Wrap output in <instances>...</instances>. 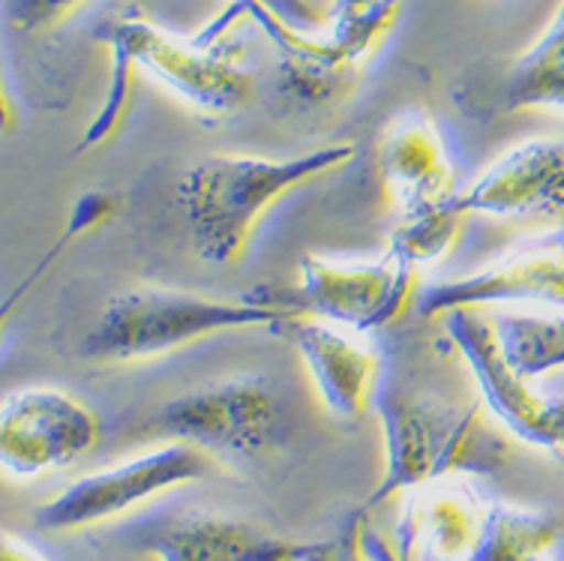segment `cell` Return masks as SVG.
I'll return each instance as SVG.
<instances>
[{"instance_id":"obj_1","label":"cell","mask_w":564,"mask_h":561,"mask_svg":"<svg viewBox=\"0 0 564 561\" xmlns=\"http://www.w3.org/2000/svg\"><path fill=\"white\" fill-rule=\"evenodd\" d=\"M355 160V144H325L297 157L207 153L177 181V211L196 256L207 265H238L261 219L285 195L325 181Z\"/></svg>"},{"instance_id":"obj_2","label":"cell","mask_w":564,"mask_h":561,"mask_svg":"<svg viewBox=\"0 0 564 561\" xmlns=\"http://www.w3.org/2000/svg\"><path fill=\"white\" fill-rule=\"evenodd\" d=\"M301 315H306L301 303L276 301L271 294L210 298L165 285H132L111 294L99 310L82 339V357L90 364H139L231 331H285Z\"/></svg>"},{"instance_id":"obj_3","label":"cell","mask_w":564,"mask_h":561,"mask_svg":"<svg viewBox=\"0 0 564 561\" xmlns=\"http://www.w3.org/2000/svg\"><path fill=\"white\" fill-rule=\"evenodd\" d=\"M97 40L111 54V87L102 111L87 127L82 148L99 144L115 132L130 99L135 73L151 76L156 85H163L169 94L205 118L235 115L247 106L252 94L247 69L231 57L223 40H214L207 33L181 40L141 15H115L99 24Z\"/></svg>"},{"instance_id":"obj_4","label":"cell","mask_w":564,"mask_h":561,"mask_svg":"<svg viewBox=\"0 0 564 561\" xmlns=\"http://www.w3.org/2000/svg\"><path fill=\"white\" fill-rule=\"evenodd\" d=\"M372 411L384 435V477L369 505L405 496L417 486L451 475H492L508 463L501 430L478 409H459L433 393L400 385L388 373Z\"/></svg>"},{"instance_id":"obj_5","label":"cell","mask_w":564,"mask_h":561,"mask_svg":"<svg viewBox=\"0 0 564 561\" xmlns=\"http://www.w3.org/2000/svg\"><path fill=\"white\" fill-rule=\"evenodd\" d=\"M285 430L276 388L261 376H226L177 393L151 418V432L196 447L217 463H250Z\"/></svg>"},{"instance_id":"obj_6","label":"cell","mask_w":564,"mask_h":561,"mask_svg":"<svg viewBox=\"0 0 564 561\" xmlns=\"http://www.w3.org/2000/svg\"><path fill=\"white\" fill-rule=\"evenodd\" d=\"M210 456L181 442H165L123 463L76 477L33 514L36 529L82 531L132 514L177 486L196 484L210 472Z\"/></svg>"},{"instance_id":"obj_7","label":"cell","mask_w":564,"mask_h":561,"mask_svg":"<svg viewBox=\"0 0 564 561\" xmlns=\"http://www.w3.org/2000/svg\"><path fill=\"white\" fill-rule=\"evenodd\" d=\"M421 280L417 270L388 249L379 259L364 261L325 256L297 261V292L306 315L364 336L400 322L417 303Z\"/></svg>"},{"instance_id":"obj_8","label":"cell","mask_w":564,"mask_h":561,"mask_svg":"<svg viewBox=\"0 0 564 561\" xmlns=\"http://www.w3.org/2000/svg\"><path fill=\"white\" fill-rule=\"evenodd\" d=\"M489 306H532L564 310V228L522 240L484 268L456 280L435 282L417 294L414 313L421 319H445L456 310Z\"/></svg>"},{"instance_id":"obj_9","label":"cell","mask_w":564,"mask_h":561,"mask_svg":"<svg viewBox=\"0 0 564 561\" xmlns=\"http://www.w3.org/2000/svg\"><path fill=\"white\" fill-rule=\"evenodd\" d=\"M99 421L85 402L55 388L12 390L0 406V465L12 481H36L85 460Z\"/></svg>"},{"instance_id":"obj_10","label":"cell","mask_w":564,"mask_h":561,"mask_svg":"<svg viewBox=\"0 0 564 561\" xmlns=\"http://www.w3.org/2000/svg\"><path fill=\"white\" fill-rule=\"evenodd\" d=\"M445 331L478 385L489 421L499 423L517 442L550 451L555 397L510 369L496 339L492 319L478 310H456L445 315Z\"/></svg>"},{"instance_id":"obj_11","label":"cell","mask_w":564,"mask_h":561,"mask_svg":"<svg viewBox=\"0 0 564 561\" xmlns=\"http://www.w3.org/2000/svg\"><path fill=\"white\" fill-rule=\"evenodd\" d=\"M496 501L475 475L438 477L405 493L397 561H475Z\"/></svg>"},{"instance_id":"obj_12","label":"cell","mask_w":564,"mask_h":561,"mask_svg":"<svg viewBox=\"0 0 564 561\" xmlns=\"http://www.w3.org/2000/svg\"><path fill=\"white\" fill-rule=\"evenodd\" d=\"M454 205L466 216L550 219L564 214V141L525 139L459 186Z\"/></svg>"},{"instance_id":"obj_13","label":"cell","mask_w":564,"mask_h":561,"mask_svg":"<svg viewBox=\"0 0 564 561\" xmlns=\"http://www.w3.org/2000/svg\"><path fill=\"white\" fill-rule=\"evenodd\" d=\"M285 331L330 418L355 423L376 406L388 369L369 336L313 315L294 319Z\"/></svg>"},{"instance_id":"obj_14","label":"cell","mask_w":564,"mask_h":561,"mask_svg":"<svg viewBox=\"0 0 564 561\" xmlns=\"http://www.w3.org/2000/svg\"><path fill=\"white\" fill-rule=\"evenodd\" d=\"M379 174L397 216L447 205L459 193L451 148L423 111H402L381 130Z\"/></svg>"},{"instance_id":"obj_15","label":"cell","mask_w":564,"mask_h":561,"mask_svg":"<svg viewBox=\"0 0 564 561\" xmlns=\"http://www.w3.org/2000/svg\"><path fill=\"white\" fill-rule=\"evenodd\" d=\"M135 547L160 561H268L285 543L214 514L156 519L135 535Z\"/></svg>"},{"instance_id":"obj_16","label":"cell","mask_w":564,"mask_h":561,"mask_svg":"<svg viewBox=\"0 0 564 561\" xmlns=\"http://www.w3.org/2000/svg\"><path fill=\"white\" fill-rule=\"evenodd\" d=\"M501 103L520 108H564V0L550 28L508 66Z\"/></svg>"},{"instance_id":"obj_17","label":"cell","mask_w":564,"mask_h":561,"mask_svg":"<svg viewBox=\"0 0 564 561\" xmlns=\"http://www.w3.org/2000/svg\"><path fill=\"white\" fill-rule=\"evenodd\" d=\"M496 339L510 369L538 385L564 369V310H525L492 319Z\"/></svg>"},{"instance_id":"obj_18","label":"cell","mask_w":564,"mask_h":561,"mask_svg":"<svg viewBox=\"0 0 564 561\" xmlns=\"http://www.w3.org/2000/svg\"><path fill=\"white\" fill-rule=\"evenodd\" d=\"M454 198L447 205L400 214L391 238H388V252L417 270L421 277L435 265H442L454 252L463 238V226H466V216L459 214Z\"/></svg>"},{"instance_id":"obj_19","label":"cell","mask_w":564,"mask_h":561,"mask_svg":"<svg viewBox=\"0 0 564 561\" xmlns=\"http://www.w3.org/2000/svg\"><path fill=\"white\" fill-rule=\"evenodd\" d=\"M558 535L562 526L555 517L499 498L475 561H534L555 550Z\"/></svg>"},{"instance_id":"obj_20","label":"cell","mask_w":564,"mask_h":561,"mask_svg":"<svg viewBox=\"0 0 564 561\" xmlns=\"http://www.w3.org/2000/svg\"><path fill=\"white\" fill-rule=\"evenodd\" d=\"M402 0H334L325 33L360 73L372 64L400 19Z\"/></svg>"},{"instance_id":"obj_21","label":"cell","mask_w":564,"mask_h":561,"mask_svg":"<svg viewBox=\"0 0 564 561\" xmlns=\"http://www.w3.org/2000/svg\"><path fill=\"white\" fill-rule=\"evenodd\" d=\"M78 7H85V0H7V22L19 33L52 31Z\"/></svg>"},{"instance_id":"obj_22","label":"cell","mask_w":564,"mask_h":561,"mask_svg":"<svg viewBox=\"0 0 564 561\" xmlns=\"http://www.w3.org/2000/svg\"><path fill=\"white\" fill-rule=\"evenodd\" d=\"M256 3L268 7L276 19L292 24L297 31L315 33L327 24V12L318 10L313 0H256Z\"/></svg>"},{"instance_id":"obj_23","label":"cell","mask_w":564,"mask_h":561,"mask_svg":"<svg viewBox=\"0 0 564 561\" xmlns=\"http://www.w3.org/2000/svg\"><path fill=\"white\" fill-rule=\"evenodd\" d=\"M294 561H369L360 550V540L355 535H343L325 543L294 547Z\"/></svg>"},{"instance_id":"obj_24","label":"cell","mask_w":564,"mask_h":561,"mask_svg":"<svg viewBox=\"0 0 564 561\" xmlns=\"http://www.w3.org/2000/svg\"><path fill=\"white\" fill-rule=\"evenodd\" d=\"M0 561H52L40 547H33L31 540L15 538V535H3V547H0Z\"/></svg>"},{"instance_id":"obj_25","label":"cell","mask_w":564,"mask_h":561,"mask_svg":"<svg viewBox=\"0 0 564 561\" xmlns=\"http://www.w3.org/2000/svg\"><path fill=\"white\" fill-rule=\"evenodd\" d=\"M550 454L564 456V397H555L553 409V447Z\"/></svg>"}]
</instances>
